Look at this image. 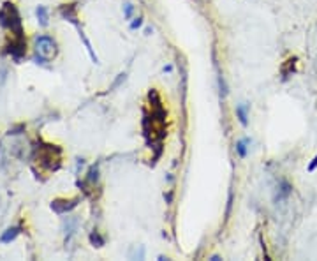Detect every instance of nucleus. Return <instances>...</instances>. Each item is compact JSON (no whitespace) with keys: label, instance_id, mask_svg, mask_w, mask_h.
Masks as SVG:
<instances>
[{"label":"nucleus","instance_id":"obj_15","mask_svg":"<svg viewBox=\"0 0 317 261\" xmlns=\"http://www.w3.org/2000/svg\"><path fill=\"white\" fill-rule=\"evenodd\" d=\"M90 242H92V246H95V247L104 246V238L99 235V231H93V233H90Z\"/></svg>","mask_w":317,"mask_h":261},{"label":"nucleus","instance_id":"obj_7","mask_svg":"<svg viewBox=\"0 0 317 261\" xmlns=\"http://www.w3.org/2000/svg\"><path fill=\"white\" fill-rule=\"evenodd\" d=\"M60 14H62L67 21H71L73 25H78L76 5H74V4H66V5H62V7H60Z\"/></svg>","mask_w":317,"mask_h":261},{"label":"nucleus","instance_id":"obj_4","mask_svg":"<svg viewBox=\"0 0 317 261\" xmlns=\"http://www.w3.org/2000/svg\"><path fill=\"white\" fill-rule=\"evenodd\" d=\"M35 53L39 60H51L57 55V43L50 35H41L35 39Z\"/></svg>","mask_w":317,"mask_h":261},{"label":"nucleus","instance_id":"obj_1","mask_svg":"<svg viewBox=\"0 0 317 261\" xmlns=\"http://www.w3.org/2000/svg\"><path fill=\"white\" fill-rule=\"evenodd\" d=\"M148 101H150V113H145L143 134L150 148H155V161H157L162 154V141L166 138V109L155 88L148 92Z\"/></svg>","mask_w":317,"mask_h":261},{"label":"nucleus","instance_id":"obj_18","mask_svg":"<svg viewBox=\"0 0 317 261\" xmlns=\"http://www.w3.org/2000/svg\"><path fill=\"white\" fill-rule=\"evenodd\" d=\"M122 82H125V73L118 74V78H116V82L113 83V87H111V88H118V87H120V83H122Z\"/></svg>","mask_w":317,"mask_h":261},{"label":"nucleus","instance_id":"obj_11","mask_svg":"<svg viewBox=\"0 0 317 261\" xmlns=\"http://www.w3.org/2000/svg\"><path fill=\"white\" fill-rule=\"evenodd\" d=\"M18 233H19V228H18V226L9 228V230H5V233L2 235V238H0V240L4 242V244H9V242L14 240V238L18 237Z\"/></svg>","mask_w":317,"mask_h":261},{"label":"nucleus","instance_id":"obj_9","mask_svg":"<svg viewBox=\"0 0 317 261\" xmlns=\"http://www.w3.org/2000/svg\"><path fill=\"white\" fill-rule=\"evenodd\" d=\"M248 106L247 104H238L236 106V117L240 120L241 125H247L248 124Z\"/></svg>","mask_w":317,"mask_h":261},{"label":"nucleus","instance_id":"obj_2","mask_svg":"<svg viewBox=\"0 0 317 261\" xmlns=\"http://www.w3.org/2000/svg\"><path fill=\"white\" fill-rule=\"evenodd\" d=\"M0 25L7 30H11L14 35H23V27H21V18L12 2H5L4 7L0 9Z\"/></svg>","mask_w":317,"mask_h":261},{"label":"nucleus","instance_id":"obj_20","mask_svg":"<svg viewBox=\"0 0 317 261\" xmlns=\"http://www.w3.org/2000/svg\"><path fill=\"white\" fill-rule=\"evenodd\" d=\"M171 69H173V66H166V67H164V71H166V73H169Z\"/></svg>","mask_w":317,"mask_h":261},{"label":"nucleus","instance_id":"obj_5","mask_svg":"<svg viewBox=\"0 0 317 261\" xmlns=\"http://www.w3.org/2000/svg\"><path fill=\"white\" fill-rule=\"evenodd\" d=\"M27 51V43H25L23 35H14V39L11 41V46L7 48V53L11 55L14 60H19Z\"/></svg>","mask_w":317,"mask_h":261},{"label":"nucleus","instance_id":"obj_16","mask_svg":"<svg viewBox=\"0 0 317 261\" xmlns=\"http://www.w3.org/2000/svg\"><path fill=\"white\" fill-rule=\"evenodd\" d=\"M132 11H134V5H132V4H125V5H124V16H125V20H131Z\"/></svg>","mask_w":317,"mask_h":261},{"label":"nucleus","instance_id":"obj_19","mask_svg":"<svg viewBox=\"0 0 317 261\" xmlns=\"http://www.w3.org/2000/svg\"><path fill=\"white\" fill-rule=\"evenodd\" d=\"M316 168H317V156L314 157V161H312V163L309 164V172H314V170H316Z\"/></svg>","mask_w":317,"mask_h":261},{"label":"nucleus","instance_id":"obj_8","mask_svg":"<svg viewBox=\"0 0 317 261\" xmlns=\"http://www.w3.org/2000/svg\"><path fill=\"white\" fill-rule=\"evenodd\" d=\"M296 62H298L296 57H291V59L286 60V64L282 66V78L284 80H287L289 76H293V73L296 71Z\"/></svg>","mask_w":317,"mask_h":261},{"label":"nucleus","instance_id":"obj_17","mask_svg":"<svg viewBox=\"0 0 317 261\" xmlns=\"http://www.w3.org/2000/svg\"><path fill=\"white\" fill-rule=\"evenodd\" d=\"M141 25H143V18L140 16V18H136V20L131 23V30H136V28H140Z\"/></svg>","mask_w":317,"mask_h":261},{"label":"nucleus","instance_id":"obj_12","mask_svg":"<svg viewBox=\"0 0 317 261\" xmlns=\"http://www.w3.org/2000/svg\"><path fill=\"white\" fill-rule=\"evenodd\" d=\"M291 192H293V187H291V183L284 180V182L280 183V187H279V196H277V199H284V198H287V196H289Z\"/></svg>","mask_w":317,"mask_h":261},{"label":"nucleus","instance_id":"obj_10","mask_svg":"<svg viewBox=\"0 0 317 261\" xmlns=\"http://www.w3.org/2000/svg\"><path fill=\"white\" fill-rule=\"evenodd\" d=\"M97 180H99V168L97 166H92L90 168V172L86 173V178L83 183H86V185H90V187H93L97 183Z\"/></svg>","mask_w":317,"mask_h":261},{"label":"nucleus","instance_id":"obj_6","mask_svg":"<svg viewBox=\"0 0 317 261\" xmlns=\"http://www.w3.org/2000/svg\"><path fill=\"white\" fill-rule=\"evenodd\" d=\"M78 201L79 199H55L51 203V208H53L57 214H66V212H71L73 208L78 207Z\"/></svg>","mask_w":317,"mask_h":261},{"label":"nucleus","instance_id":"obj_3","mask_svg":"<svg viewBox=\"0 0 317 261\" xmlns=\"http://www.w3.org/2000/svg\"><path fill=\"white\" fill-rule=\"evenodd\" d=\"M60 148L55 145H41L39 147V161L41 164L48 168V170H58L60 166Z\"/></svg>","mask_w":317,"mask_h":261},{"label":"nucleus","instance_id":"obj_14","mask_svg":"<svg viewBox=\"0 0 317 261\" xmlns=\"http://www.w3.org/2000/svg\"><path fill=\"white\" fill-rule=\"evenodd\" d=\"M247 145H248V138H245V140L236 143V152H238L240 157H247Z\"/></svg>","mask_w":317,"mask_h":261},{"label":"nucleus","instance_id":"obj_13","mask_svg":"<svg viewBox=\"0 0 317 261\" xmlns=\"http://www.w3.org/2000/svg\"><path fill=\"white\" fill-rule=\"evenodd\" d=\"M35 12H37L39 23L43 25V27H46V25H48V11H46V7H44V5H39Z\"/></svg>","mask_w":317,"mask_h":261}]
</instances>
